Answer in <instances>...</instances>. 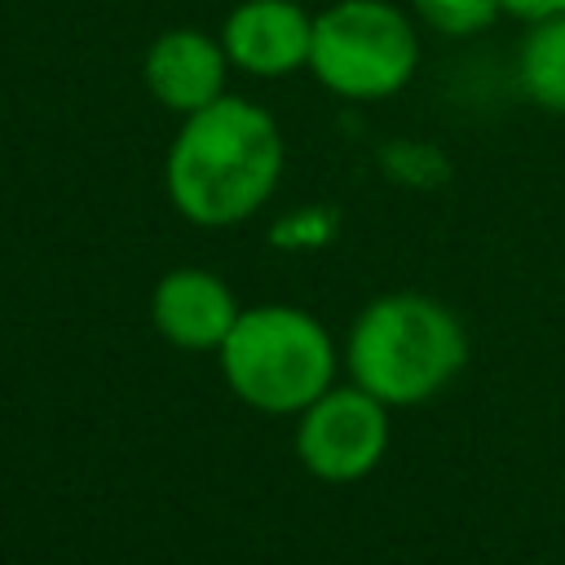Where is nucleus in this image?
<instances>
[{"instance_id":"nucleus-1","label":"nucleus","mask_w":565,"mask_h":565,"mask_svg":"<svg viewBox=\"0 0 565 565\" xmlns=\"http://www.w3.org/2000/svg\"><path fill=\"white\" fill-rule=\"evenodd\" d=\"M282 159L287 150L274 115L225 93L181 119L163 159V185L190 225L230 230L274 199Z\"/></svg>"},{"instance_id":"nucleus-2","label":"nucleus","mask_w":565,"mask_h":565,"mask_svg":"<svg viewBox=\"0 0 565 565\" xmlns=\"http://www.w3.org/2000/svg\"><path fill=\"white\" fill-rule=\"evenodd\" d=\"M468 362L463 322L433 296L393 291L371 300L344 340V366L358 388L384 406L433 402Z\"/></svg>"},{"instance_id":"nucleus-3","label":"nucleus","mask_w":565,"mask_h":565,"mask_svg":"<svg viewBox=\"0 0 565 565\" xmlns=\"http://www.w3.org/2000/svg\"><path fill=\"white\" fill-rule=\"evenodd\" d=\"M221 375L238 402L265 415H300L335 384L331 331L296 305H252L216 349Z\"/></svg>"},{"instance_id":"nucleus-4","label":"nucleus","mask_w":565,"mask_h":565,"mask_svg":"<svg viewBox=\"0 0 565 565\" xmlns=\"http://www.w3.org/2000/svg\"><path fill=\"white\" fill-rule=\"evenodd\" d=\"M419 66V31L393 0H335L313 13L309 75L344 102L397 97Z\"/></svg>"},{"instance_id":"nucleus-5","label":"nucleus","mask_w":565,"mask_h":565,"mask_svg":"<svg viewBox=\"0 0 565 565\" xmlns=\"http://www.w3.org/2000/svg\"><path fill=\"white\" fill-rule=\"evenodd\" d=\"M296 419V459L318 481H358L388 450V406L358 384H331Z\"/></svg>"},{"instance_id":"nucleus-6","label":"nucleus","mask_w":565,"mask_h":565,"mask_svg":"<svg viewBox=\"0 0 565 565\" xmlns=\"http://www.w3.org/2000/svg\"><path fill=\"white\" fill-rule=\"evenodd\" d=\"M216 35L234 71L256 79H282L309 71L313 13L296 0H238Z\"/></svg>"},{"instance_id":"nucleus-7","label":"nucleus","mask_w":565,"mask_h":565,"mask_svg":"<svg viewBox=\"0 0 565 565\" xmlns=\"http://www.w3.org/2000/svg\"><path fill=\"white\" fill-rule=\"evenodd\" d=\"M230 71L234 66L221 49V35H207V31H194V26H172V31L154 35L146 57H141L146 93L181 119L212 106L216 97H225L230 93L225 88Z\"/></svg>"},{"instance_id":"nucleus-8","label":"nucleus","mask_w":565,"mask_h":565,"mask_svg":"<svg viewBox=\"0 0 565 565\" xmlns=\"http://www.w3.org/2000/svg\"><path fill=\"white\" fill-rule=\"evenodd\" d=\"M238 313L243 309H238L230 282L199 265L168 269L150 291L154 331L185 353H216L221 340L230 335V327L238 322Z\"/></svg>"},{"instance_id":"nucleus-9","label":"nucleus","mask_w":565,"mask_h":565,"mask_svg":"<svg viewBox=\"0 0 565 565\" xmlns=\"http://www.w3.org/2000/svg\"><path fill=\"white\" fill-rule=\"evenodd\" d=\"M516 79L534 106L565 115V13L530 22L516 53Z\"/></svg>"},{"instance_id":"nucleus-10","label":"nucleus","mask_w":565,"mask_h":565,"mask_svg":"<svg viewBox=\"0 0 565 565\" xmlns=\"http://www.w3.org/2000/svg\"><path fill=\"white\" fill-rule=\"evenodd\" d=\"M411 13L437 35H481L503 18L499 0H411Z\"/></svg>"},{"instance_id":"nucleus-11","label":"nucleus","mask_w":565,"mask_h":565,"mask_svg":"<svg viewBox=\"0 0 565 565\" xmlns=\"http://www.w3.org/2000/svg\"><path fill=\"white\" fill-rule=\"evenodd\" d=\"M499 4H503V18H521L525 26L565 13V0H499Z\"/></svg>"}]
</instances>
